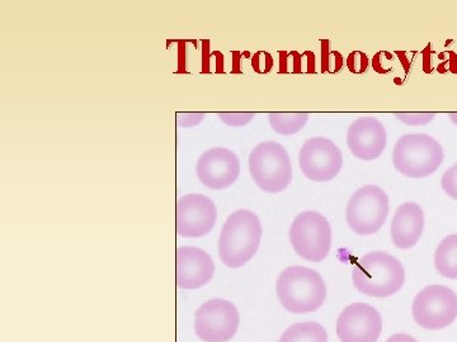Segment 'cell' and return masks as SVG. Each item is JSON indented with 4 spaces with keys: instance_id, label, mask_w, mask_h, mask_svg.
<instances>
[{
    "instance_id": "ac0fdd59",
    "label": "cell",
    "mask_w": 457,
    "mask_h": 342,
    "mask_svg": "<svg viewBox=\"0 0 457 342\" xmlns=\"http://www.w3.org/2000/svg\"><path fill=\"white\" fill-rule=\"evenodd\" d=\"M278 342H328L327 330L318 322H300L288 327Z\"/></svg>"
},
{
    "instance_id": "4fadbf2b",
    "label": "cell",
    "mask_w": 457,
    "mask_h": 342,
    "mask_svg": "<svg viewBox=\"0 0 457 342\" xmlns=\"http://www.w3.org/2000/svg\"><path fill=\"white\" fill-rule=\"evenodd\" d=\"M196 174L204 187L212 191H224L239 178L240 161L231 150L215 147L200 156Z\"/></svg>"
},
{
    "instance_id": "52a82bcc",
    "label": "cell",
    "mask_w": 457,
    "mask_h": 342,
    "mask_svg": "<svg viewBox=\"0 0 457 342\" xmlns=\"http://www.w3.org/2000/svg\"><path fill=\"white\" fill-rule=\"evenodd\" d=\"M389 216V197L378 185H365L354 191L345 208V221L356 235H375Z\"/></svg>"
},
{
    "instance_id": "5bb4252c",
    "label": "cell",
    "mask_w": 457,
    "mask_h": 342,
    "mask_svg": "<svg viewBox=\"0 0 457 342\" xmlns=\"http://www.w3.org/2000/svg\"><path fill=\"white\" fill-rule=\"evenodd\" d=\"M215 264L206 251L195 246H182L176 253V281L180 289H200L212 281Z\"/></svg>"
},
{
    "instance_id": "603a6c76",
    "label": "cell",
    "mask_w": 457,
    "mask_h": 342,
    "mask_svg": "<svg viewBox=\"0 0 457 342\" xmlns=\"http://www.w3.org/2000/svg\"><path fill=\"white\" fill-rule=\"evenodd\" d=\"M204 116H206L204 113H179L177 114V123L179 127H195L204 121Z\"/></svg>"
},
{
    "instance_id": "ba28073f",
    "label": "cell",
    "mask_w": 457,
    "mask_h": 342,
    "mask_svg": "<svg viewBox=\"0 0 457 342\" xmlns=\"http://www.w3.org/2000/svg\"><path fill=\"white\" fill-rule=\"evenodd\" d=\"M411 314L428 331L446 329L457 318V294L445 285H428L414 298Z\"/></svg>"
},
{
    "instance_id": "2e32d148",
    "label": "cell",
    "mask_w": 457,
    "mask_h": 342,
    "mask_svg": "<svg viewBox=\"0 0 457 342\" xmlns=\"http://www.w3.org/2000/svg\"><path fill=\"white\" fill-rule=\"evenodd\" d=\"M425 212L420 204L409 202L396 209L390 228L394 246L400 250L414 248L425 231Z\"/></svg>"
},
{
    "instance_id": "9a60e30c",
    "label": "cell",
    "mask_w": 457,
    "mask_h": 342,
    "mask_svg": "<svg viewBox=\"0 0 457 342\" xmlns=\"http://www.w3.org/2000/svg\"><path fill=\"white\" fill-rule=\"evenodd\" d=\"M347 142L352 155L360 160H376L386 149V128L375 117H361L348 127Z\"/></svg>"
},
{
    "instance_id": "44dd1931",
    "label": "cell",
    "mask_w": 457,
    "mask_h": 342,
    "mask_svg": "<svg viewBox=\"0 0 457 342\" xmlns=\"http://www.w3.org/2000/svg\"><path fill=\"white\" fill-rule=\"evenodd\" d=\"M396 119L408 126H425L435 119V113H395Z\"/></svg>"
},
{
    "instance_id": "d4e9b609",
    "label": "cell",
    "mask_w": 457,
    "mask_h": 342,
    "mask_svg": "<svg viewBox=\"0 0 457 342\" xmlns=\"http://www.w3.org/2000/svg\"><path fill=\"white\" fill-rule=\"evenodd\" d=\"M450 119L453 125L457 126V113H450Z\"/></svg>"
},
{
    "instance_id": "7a4b0ae2",
    "label": "cell",
    "mask_w": 457,
    "mask_h": 342,
    "mask_svg": "<svg viewBox=\"0 0 457 342\" xmlns=\"http://www.w3.org/2000/svg\"><path fill=\"white\" fill-rule=\"evenodd\" d=\"M404 265L393 255L372 251L361 257L352 270L354 288L365 296L387 298L405 284Z\"/></svg>"
},
{
    "instance_id": "d6986e66",
    "label": "cell",
    "mask_w": 457,
    "mask_h": 342,
    "mask_svg": "<svg viewBox=\"0 0 457 342\" xmlns=\"http://www.w3.org/2000/svg\"><path fill=\"white\" fill-rule=\"evenodd\" d=\"M269 121L276 134L291 136L305 127L309 113H270Z\"/></svg>"
},
{
    "instance_id": "7c38bea8",
    "label": "cell",
    "mask_w": 457,
    "mask_h": 342,
    "mask_svg": "<svg viewBox=\"0 0 457 342\" xmlns=\"http://www.w3.org/2000/svg\"><path fill=\"white\" fill-rule=\"evenodd\" d=\"M383 332L380 312L368 303H353L337 320V336L341 342H378Z\"/></svg>"
},
{
    "instance_id": "30bf717a",
    "label": "cell",
    "mask_w": 457,
    "mask_h": 342,
    "mask_svg": "<svg viewBox=\"0 0 457 342\" xmlns=\"http://www.w3.org/2000/svg\"><path fill=\"white\" fill-rule=\"evenodd\" d=\"M299 165L303 175L312 182H330L342 170V151L327 137H312L300 150Z\"/></svg>"
},
{
    "instance_id": "6da1fadb",
    "label": "cell",
    "mask_w": 457,
    "mask_h": 342,
    "mask_svg": "<svg viewBox=\"0 0 457 342\" xmlns=\"http://www.w3.org/2000/svg\"><path fill=\"white\" fill-rule=\"evenodd\" d=\"M263 228L258 216L239 209L228 216L219 236V256L228 268L237 269L253 259L260 248Z\"/></svg>"
},
{
    "instance_id": "8992f818",
    "label": "cell",
    "mask_w": 457,
    "mask_h": 342,
    "mask_svg": "<svg viewBox=\"0 0 457 342\" xmlns=\"http://www.w3.org/2000/svg\"><path fill=\"white\" fill-rule=\"evenodd\" d=\"M295 253L311 263L327 259L332 248V226L323 215L305 211L295 217L288 231Z\"/></svg>"
},
{
    "instance_id": "7402d4cb",
    "label": "cell",
    "mask_w": 457,
    "mask_h": 342,
    "mask_svg": "<svg viewBox=\"0 0 457 342\" xmlns=\"http://www.w3.org/2000/svg\"><path fill=\"white\" fill-rule=\"evenodd\" d=\"M254 113H219V118L230 127H243L253 121Z\"/></svg>"
},
{
    "instance_id": "3957f363",
    "label": "cell",
    "mask_w": 457,
    "mask_h": 342,
    "mask_svg": "<svg viewBox=\"0 0 457 342\" xmlns=\"http://www.w3.org/2000/svg\"><path fill=\"white\" fill-rule=\"evenodd\" d=\"M278 301L294 314L318 311L327 299V284L317 270L305 266H288L276 283Z\"/></svg>"
},
{
    "instance_id": "e0dca14e",
    "label": "cell",
    "mask_w": 457,
    "mask_h": 342,
    "mask_svg": "<svg viewBox=\"0 0 457 342\" xmlns=\"http://www.w3.org/2000/svg\"><path fill=\"white\" fill-rule=\"evenodd\" d=\"M435 268L447 279H457V235L445 237L436 248Z\"/></svg>"
},
{
    "instance_id": "277c9868",
    "label": "cell",
    "mask_w": 457,
    "mask_h": 342,
    "mask_svg": "<svg viewBox=\"0 0 457 342\" xmlns=\"http://www.w3.org/2000/svg\"><path fill=\"white\" fill-rule=\"evenodd\" d=\"M445 152L435 137L426 134H404L393 150L394 167L411 179L432 175L444 163Z\"/></svg>"
},
{
    "instance_id": "9c48e42d",
    "label": "cell",
    "mask_w": 457,
    "mask_h": 342,
    "mask_svg": "<svg viewBox=\"0 0 457 342\" xmlns=\"http://www.w3.org/2000/svg\"><path fill=\"white\" fill-rule=\"evenodd\" d=\"M240 316L237 305L225 299L204 302L195 314V332L204 342H228L237 335Z\"/></svg>"
},
{
    "instance_id": "cb8c5ba5",
    "label": "cell",
    "mask_w": 457,
    "mask_h": 342,
    "mask_svg": "<svg viewBox=\"0 0 457 342\" xmlns=\"http://www.w3.org/2000/svg\"><path fill=\"white\" fill-rule=\"evenodd\" d=\"M386 342H418L413 336L407 334L393 335Z\"/></svg>"
},
{
    "instance_id": "ffe728a7",
    "label": "cell",
    "mask_w": 457,
    "mask_h": 342,
    "mask_svg": "<svg viewBox=\"0 0 457 342\" xmlns=\"http://www.w3.org/2000/svg\"><path fill=\"white\" fill-rule=\"evenodd\" d=\"M442 191L451 198L457 200V163L453 165L449 170L445 171L441 179Z\"/></svg>"
},
{
    "instance_id": "5b68a950",
    "label": "cell",
    "mask_w": 457,
    "mask_h": 342,
    "mask_svg": "<svg viewBox=\"0 0 457 342\" xmlns=\"http://www.w3.org/2000/svg\"><path fill=\"white\" fill-rule=\"evenodd\" d=\"M249 173L261 191L275 194L293 182V164L287 150L275 141L258 143L249 154Z\"/></svg>"
},
{
    "instance_id": "8fae6325",
    "label": "cell",
    "mask_w": 457,
    "mask_h": 342,
    "mask_svg": "<svg viewBox=\"0 0 457 342\" xmlns=\"http://www.w3.org/2000/svg\"><path fill=\"white\" fill-rule=\"evenodd\" d=\"M218 220L215 203L204 194H187L177 200V233L186 239L209 235Z\"/></svg>"
}]
</instances>
